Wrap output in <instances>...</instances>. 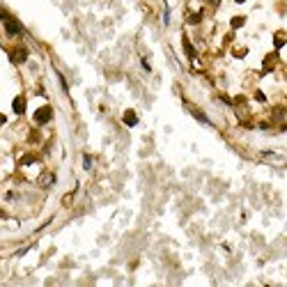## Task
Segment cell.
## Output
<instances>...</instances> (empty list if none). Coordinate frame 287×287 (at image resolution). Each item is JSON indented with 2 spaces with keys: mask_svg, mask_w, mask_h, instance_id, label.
Here are the masks:
<instances>
[{
  "mask_svg": "<svg viewBox=\"0 0 287 287\" xmlns=\"http://www.w3.org/2000/svg\"><path fill=\"white\" fill-rule=\"evenodd\" d=\"M48 115H51V110L44 108V110H39V113H37V120L39 122H46V120H48Z\"/></svg>",
  "mask_w": 287,
  "mask_h": 287,
  "instance_id": "obj_1",
  "label": "cell"
},
{
  "mask_svg": "<svg viewBox=\"0 0 287 287\" xmlns=\"http://www.w3.org/2000/svg\"><path fill=\"white\" fill-rule=\"evenodd\" d=\"M124 122H126V124H136V113H126L124 115Z\"/></svg>",
  "mask_w": 287,
  "mask_h": 287,
  "instance_id": "obj_2",
  "label": "cell"
},
{
  "mask_svg": "<svg viewBox=\"0 0 287 287\" xmlns=\"http://www.w3.org/2000/svg\"><path fill=\"white\" fill-rule=\"evenodd\" d=\"M14 110H16V113H21V110H23V101H21V99H16V103H14Z\"/></svg>",
  "mask_w": 287,
  "mask_h": 287,
  "instance_id": "obj_3",
  "label": "cell"
},
{
  "mask_svg": "<svg viewBox=\"0 0 287 287\" xmlns=\"http://www.w3.org/2000/svg\"><path fill=\"white\" fill-rule=\"evenodd\" d=\"M237 2H241V0H237Z\"/></svg>",
  "mask_w": 287,
  "mask_h": 287,
  "instance_id": "obj_4",
  "label": "cell"
}]
</instances>
